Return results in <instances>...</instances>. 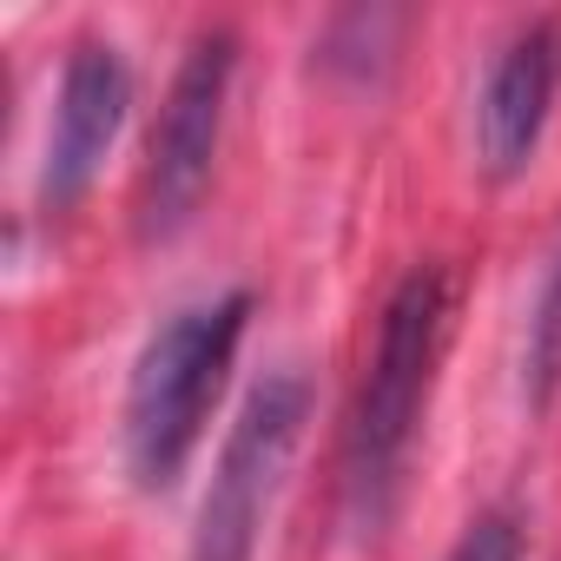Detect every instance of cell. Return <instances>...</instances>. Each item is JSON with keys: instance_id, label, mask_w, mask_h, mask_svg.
I'll list each match as a JSON object with an SVG mask.
<instances>
[{"instance_id": "obj_6", "label": "cell", "mask_w": 561, "mask_h": 561, "mask_svg": "<svg viewBox=\"0 0 561 561\" xmlns=\"http://www.w3.org/2000/svg\"><path fill=\"white\" fill-rule=\"evenodd\" d=\"M554 34L548 27H528L515 34L489 80H482V100H476V159L489 179H515L528 165V152L541 146V126H548V100H554Z\"/></svg>"}, {"instance_id": "obj_4", "label": "cell", "mask_w": 561, "mask_h": 561, "mask_svg": "<svg viewBox=\"0 0 561 561\" xmlns=\"http://www.w3.org/2000/svg\"><path fill=\"white\" fill-rule=\"evenodd\" d=\"M231 73H238V34L211 27L185 47L152 146H146V185H139V238L165 244L192 225L211 165H218V133H225V100H231Z\"/></svg>"}, {"instance_id": "obj_7", "label": "cell", "mask_w": 561, "mask_h": 561, "mask_svg": "<svg viewBox=\"0 0 561 561\" xmlns=\"http://www.w3.org/2000/svg\"><path fill=\"white\" fill-rule=\"evenodd\" d=\"M528 403L541 410L561 383V238H554V257H548V277H541V298H535V318H528Z\"/></svg>"}, {"instance_id": "obj_8", "label": "cell", "mask_w": 561, "mask_h": 561, "mask_svg": "<svg viewBox=\"0 0 561 561\" xmlns=\"http://www.w3.org/2000/svg\"><path fill=\"white\" fill-rule=\"evenodd\" d=\"M522 522L508 515V508H489V515H476L469 528H462V541L449 548V561H522Z\"/></svg>"}, {"instance_id": "obj_1", "label": "cell", "mask_w": 561, "mask_h": 561, "mask_svg": "<svg viewBox=\"0 0 561 561\" xmlns=\"http://www.w3.org/2000/svg\"><path fill=\"white\" fill-rule=\"evenodd\" d=\"M449 318H456V277L443 264H416L383 305L377 324V351L370 370L357 383L351 403V430H344V508L357 535H377L397 508L403 489V462L449 344Z\"/></svg>"}, {"instance_id": "obj_3", "label": "cell", "mask_w": 561, "mask_h": 561, "mask_svg": "<svg viewBox=\"0 0 561 561\" xmlns=\"http://www.w3.org/2000/svg\"><path fill=\"white\" fill-rule=\"evenodd\" d=\"M305 423H311V383L298 370H271L244 397V410H238V423H231V436L218 449L211 489L198 502L192 561H251L257 528L271 515L277 482L291 469V449H298Z\"/></svg>"}, {"instance_id": "obj_5", "label": "cell", "mask_w": 561, "mask_h": 561, "mask_svg": "<svg viewBox=\"0 0 561 561\" xmlns=\"http://www.w3.org/2000/svg\"><path fill=\"white\" fill-rule=\"evenodd\" d=\"M133 113V73L119 60L113 41H80L67 54L60 73V100H54V133H47V165H41V205L67 211L87 198V185L100 179L119 126Z\"/></svg>"}, {"instance_id": "obj_2", "label": "cell", "mask_w": 561, "mask_h": 561, "mask_svg": "<svg viewBox=\"0 0 561 561\" xmlns=\"http://www.w3.org/2000/svg\"><path fill=\"white\" fill-rule=\"evenodd\" d=\"M251 324V291H225L205 305L172 311L126 383V469L146 495L172 489L205 436V416L225 390V370L238 357V337Z\"/></svg>"}]
</instances>
